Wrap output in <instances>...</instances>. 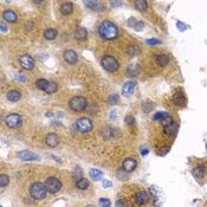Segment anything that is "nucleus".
<instances>
[{"instance_id": "obj_1", "label": "nucleus", "mask_w": 207, "mask_h": 207, "mask_svg": "<svg viewBox=\"0 0 207 207\" xmlns=\"http://www.w3.org/2000/svg\"><path fill=\"white\" fill-rule=\"evenodd\" d=\"M98 32L102 38H104L107 40H112L118 36V28L111 21L104 20L101 23V25L98 27Z\"/></svg>"}, {"instance_id": "obj_2", "label": "nucleus", "mask_w": 207, "mask_h": 207, "mask_svg": "<svg viewBox=\"0 0 207 207\" xmlns=\"http://www.w3.org/2000/svg\"><path fill=\"white\" fill-rule=\"evenodd\" d=\"M46 192H48V189H46L45 185H43L41 182H34L30 187V194L36 200L44 199L46 197Z\"/></svg>"}, {"instance_id": "obj_3", "label": "nucleus", "mask_w": 207, "mask_h": 207, "mask_svg": "<svg viewBox=\"0 0 207 207\" xmlns=\"http://www.w3.org/2000/svg\"><path fill=\"white\" fill-rule=\"evenodd\" d=\"M86 99L82 96H75V97H72L70 99V103H69V106L71 108V110L73 111H83L85 110L86 108Z\"/></svg>"}, {"instance_id": "obj_4", "label": "nucleus", "mask_w": 207, "mask_h": 207, "mask_svg": "<svg viewBox=\"0 0 207 207\" xmlns=\"http://www.w3.org/2000/svg\"><path fill=\"white\" fill-rule=\"evenodd\" d=\"M101 64L102 66L107 71L109 72H114L118 69V62L116 61V59L112 57V56H104L102 58V61H101Z\"/></svg>"}, {"instance_id": "obj_5", "label": "nucleus", "mask_w": 207, "mask_h": 207, "mask_svg": "<svg viewBox=\"0 0 207 207\" xmlns=\"http://www.w3.org/2000/svg\"><path fill=\"white\" fill-rule=\"evenodd\" d=\"M45 187H46L48 192H50V193H52V194H56V193H58V192L61 190L62 182L59 181L57 177L50 176V177H48L46 181H45Z\"/></svg>"}, {"instance_id": "obj_6", "label": "nucleus", "mask_w": 207, "mask_h": 207, "mask_svg": "<svg viewBox=\"0 0 207 207\" xmlns=\"http://www.w3.org/2000/svg\"><path fill=\"white\" fill-rule=\"evenodd\" d=\"M76 127L77 129L81 131V132H89V131H91L92 130V122L90 118H88V117H82L79 118V120L76 122Z\"/></svg>"}, {"instance_id": "obj_7", "label": "nucleus", "mask_w": 207, "mask_h": 207, "mask_svg": "<svg viewBox=\"0 0 207 207\" xmlns=\"http://www.w3.org/2000/svg\"><path fill=\"white\" fill-rule=\"evenodd\" d=\"M173 102L174 104L180 107V108H184L186 107L187 104V98H186V95L182 90H176L175 94L173 95Z\"/></svg>"}, {"instance_id": "obj_8", "label": "nucleus", "mask_w": 207, "mask_h": 207, "mask_svg": "<svg viewBox=\"0 0 207 207\" xmlns=\"http://www.w3.org/2000/svg\"><path fill=\"white\" fill-rule=\"evenodd\" d=\"M6 126L10 128H18L21 124V117L18 114H10L5 118Z\"/></svg>"}, {"instance_id": "obj_9", "label": "nucleus", "mask_w": 207, "mask_h": 207, "mask_svg": "<svg viewBox=\"0 0 207 207\" xmlns=\"http://www.w3.org/2000/svg\"><path fill=\"white\" fill-rule=\"evenodd\" d=\"M19 63H20V65H21L24 69L31 70V69H33V66H34V59H33L31 56H28V55H23V56H20V58H19Z\"/></svg>"}, {"instance_id": "obj_10", "label": "nucleus", "mask_w": 207, "mask_h": 207, "mask_svg": "<svg viewBox=\"0 0 207 207\" xmlns=\"http://www.w3.org/2000/svg\"><path fill=\"white\" fill-rule=\"evenodd\" d=\"M18 157L23 161H37L39 160V156L30 150H21L18 153Z\"/></svg>"}, {"instance_id": "obj_11", "label": "nucleus", "mask_w": 207, "mask_h": 207, "mask_svg": "<svg viewBox=\"0 0 207 207\" xmlns=\"http://www.w3.org/2000/svg\"><path fill=\"white\" fill-rule=\"evenodd\" d=\"M136 167H137V162H136L135 159L128 157V159H126V160L123 161V169H124L126 172H128V173L132 172Z\"/></svg>"}, {"instance_id": "obj_12", "label": "nucleus", "mask_w": 207, "mask_h": 207, "mask_svg": "<svg viewBox=\"0 0 207 207\" xmlns=\"http://www.w3.org/2000/svg\"><path fill=\"white\" fill-rule=\"evenodd\" d=\"M148 200H149V197H148V194L146 193L144 190H140V192H137L136 195H135V202H136L139 206H142V205L147 204Z\"/></svg>"}, {"instance_id": "obj_13", "label": "nucleus", "mask_w": 207, "mask_h": 207, "mask_svg": "<svg viewBox=\"0 0 207 207\" xmlns=\"http://www.w3.org/2000/svg\"><path fill=\"white\" fill-rule=\"evenodd\" d=\"M64 59L69 63V64H75L76 62H77V59H78V57H77V53L73 51V50H66L65 52H64Z\"/></svg>"}, {"instance_id": "obj_14", "label": "nucleus", "mask_w": 207, "mask_h": 207, "mask_svg": "<svg viewBox=\"0 0 207 207\" xmlns=\"http://www.w3.org/2000/svg\"><path fill=\"white\" fill-rule=\"evenodd\" d=\"M134 89H135V83L134 82H127L122 88V95L124 97L131 96V94L134 92Z\"/></svg>"}, {"instance_id": "obj_15", "label": "nucleus", "mask_w": 207, "mask_h": 207, "mask_svg": "<svg viewBox=\"0 0 207 207\" xmlns=\"http://www.w3.org/2000/svg\"><path fill=\"white\" fill-rule=\"evenodd\" d=\"M45 142H46V144H48L49 147L55 148V147H57L58 143H59V137H58L57 134H55V132H51V134H49V135L46 136Z\"/></svg>"}, {"instance_id": "obj_16", "label": "nucleus", "mask_w": 207, "mask_h": 207, "mask_svg": "<svg viewBox=\"0 0 207 207\" xmlns=\"http://www.w3.org/2000/svg\"><path fill=\"white\" fill-rule=\"evenodd\" d=\"M205 173H206V167L204 165H199L197 167L193 168V170H192V174H193V176L195 177V179H201V177L205 176Z\"/></svg>"}, {"instance_id": "obj_17", "label": "nucleus", "mask_w": 207, "mask_h": 207, "mask_svg": "<svg viewBox=\"0 0 207 207\" xmlns=\"http://www.w3.org/2000/svg\"><path fill=\"white\" fill-rule=\"evenodd\" d=\"M3 18H4L6 21H8V23H16L17 19H18L17 14L14 13L12 10H6V11H4V13H3Z\"/></svg>"}, {"instance_id": "obj_18", "label": "nucleus", "mask_w": 207, "mask_h": 207, "mask_svg": "<svg viewBox=\"0 0 207 207\" xmlns=\"http://www.w3.org/2000/svg\"><path fill=\"white\" fill-rule=\"evenodd\" d=\"M156 63L162 66V68H165L169 64V56L166 55V53H160L156 56Z\"/></svg>"}, {"instance_id": "obj_19", "label": "nucleus", "mask_w": 207, "mask_h": 207, "mask_svg": "<svg viewBox=\"0 0 207 207\" xmlns=\"http://www.w3.org/2000/svg\"><path fill=\"white\" fill-rule=\"evenodd\" d=\"M88 37V31L85 30V27H78L76 30V33H75V38L77 40H85Z\"/></svg>"}, {"instance_id": "obj_20", "label": "nucleus", "mask_w": 207, "mask_h": 207, "mask_svg": "<svg viewBox=\"0 0 207 207\" xmlns=\"http://www.w3.org/2000/svg\"><path fill=\"white\" fill-rule=\"evenodd\" d=\"M6 97H7V99H8V101H11V102H17V101H19V99H20L21 94H20L18 90H11V91H8V92H7Z\"/></svg>"}, {"instance_id": "obj_21", "label": "nucleus", "mask_w": 207, "mask_h": 207, "mask_svg": "<svg viewBox=\"0 0 207 207\" xmlns=\"http://www.w3.org/2000/svg\"><path fill=\"white\" fill-rule=\"evenodd\" d=\"M170 115L169 112L167 111H159V112H155L153 115V120L154 121H159V122H162L164 120H166V118H168Z\"/></svg>"}, {"instance_id": "obj_22", "label": "nucleus", "mask_w": 207, "mask_h": 207, "mask_svg": "<svg viewBox=\"0 0 207 207\" xmlns=\"http://www.w3.org/2000/svg\"><path fill=\"white\" fill-rule=\"evenodd\" d=\"M89 175H90L95 181H99V180L102 179V177H103V173H102L101 170H98V169H94V168L89 170Z\"/></svg>"}, {"instance_id": "obj_23", "label": "nucleus", "mask_w": 207, "mask_h": 207, "mask_svg": "<svg viewBox=\"0 0 207 207\" xmlns=\"http://www.w3.org/2000/svg\"><path fill=\"white\" fill-rule=\"evenodd\" d=\"M85 6L89 10H92V11H98V10L104 8V7H102V5L98 1H85Z\"/></svg>"}, {"instance_id": "obj_24", "label": "nucleus", "mask_w": 207, "mask_h": 207, "mask_svg": "<svg viewBox=\"0 0 207 207\" xmlns=\"http://www.w3.org/2000/svg\"><path fill=\"white\" fill-rule=\"evenodd\" d=\"M134 6L139 11H146L148 8V3L144 1V0H135V1H134Z\"/></svg>"}, {"instance_id": "obj_25", "label": "nucleus", "mask_w": 207, "mask_h": 207, "mask_svg": "<svg viewBox=\"0 0 207 207\" xmlns=\"http://www.w3.org/2000/svg\"><path fill=\"white\" fill-rule=\"evenodd\" d=\"M61 11H62L63 14L68 16V14L72 13V11H73V5H72L71 3H65V4H63V5L61 6Z\"/></svg>"}, {"instance_id": "obj_26", "label": "nucleus", "mask_w": 207, "mask_h": 207, "mask_svg": "<svg viewBox=\"0 0 207 207\" xmlns=\"http://www.w3.org/2000/svg\"><path fill=\"white\" fill-rule=\"evenodd\" d=\"M57 31L55 28H48L45 32H44V37H45V39H48V40H52V39H55L56 37H57Z\"/></svg>"}, {"instance_id": "obj_27", "label": "nucleus", "mask_w": 207, "mask_h": 207, "mask_svg": "<svg viewBox=\"0 0 207 207\" xmlns=\"http://www.w3.org/2000/svg\"><path fill=\"white\" fill-rule=\"evenodd\" d=\"M137 72H139V66H137V64H130V65L128 66V70H127L128 76L134 77V76L137 75Z\"/></svg>"}, {"instance_id": "obj_28", "label": "nucleus", "mask_w": 207, "mask_h": 207, "mask_svg": "<svg viewBox=\"0 0 207 207\" xmlns=\"http://www.w3.org/2000/svg\"><path fill=\"white\" fill-rule=\"evenodd\" d=\"M128 55L131 56V57H134V56H139L140 52H141V49L137 46V45H131L128 48Z\"/></svg>"}, {"instance_id": "obj_29", "label": "nucleus", "mask_w": 207, "mask_h": 207, "mask_svg": "<svg viewBox=\"0 0 207 207\" xmlns=\"http://www.w3.org/2000/svg\"><path fill=\"white\" fill-rule=\"evenodd\" d=\"M49 81H46V79H43V78H40V79H38L37 82H36V86L39 89V90H43V91H45V89H46V86L49 85Z\"/></svg>"}, {"instance_id": "obj_30", "label": "nucleus", "mask_w": 207, "mask_h": 207, "mask_svg": "<svg viewBox=\"0 0 207 207\" xmlns=\"http://www.w3.org/2000/svg\"><path fill=\"white\" fill-rule=\"evenodd\" d=\"M76 185H77V188H79V189H86L89 187V181L85 177H79Z\"/></svg>"}, {"instance_id": "obj_31", "label": "nucleus", "mask_w": 207, "mask_h": 207, "mask_svg": "<svg viewBox=\"0 0 207 207\" xmlns=\"http://www.w3.org/2000/svg\"><path fill=\"white\" fill-rule=\"evenodd\" d=\"M8 184H10V177H8V175L1 174V176H0V187L4 188V187H6Z\"/></svg>"}, {"instance_id": "obj_32", "label": "nucleus", "mask_w": 207, "mask_h": 207, "mask_svg": "<svg viewBox=\"0 0 207 207\" xmlns=\"http://www.w3.org/2000/svg\"><path fill=\"white\" fill-rule=\"evenodd\" d=\"M116 176H117V179H120V180H126L128 177V172H126L123 168H121V169L117 170Z\"/></svg>"}, {"instance_id": "obj_33", "label": "nucleus", "mask_w": 207, "mask_h": 207, "mask_svg": "<svg viewBox=\"0 0 207 207\" xmlns=\"http://www.w3.org/2000/svg\"><path fill=\"white\" fill-rule=\"evenodd\" d=\"M56 90H57V84L53 83V82H50L49 85L45 89V92L46 94H53V92H56Z\"/></svg>"}, {"instance_id": "obj_34", "label": "nucleus", "mask_w": 207, "mask_h": 207, "mask_svg": "<svg viewBox=\"0 0 207 207\" xmlns=\"http://www.w3.org/2000/svg\"><path fill=\"white\" fill-rule=\"evenodd\" d=\"M118 101H120V97H118V95H116V94L109 96V98H108V103H109V104H111V106L117 104Z\"/></svg>"}, {"instance_id": "obj_35", "label": "nucleus", "mask_w": 207, "mask_h": 207, "mask_svg": "<svg viewBox=\"0 0 207 207\" xmlns=\"http://www.w3.org/2000/svg\"><path fill=\"white\" fill-rule=\"evenodd\" d=\"M146 44H147V45H150V46H155V45L161 44V40L160 39H155V38H150V39H147L146 40Z\"/></svg>"}, {"instance_id": "obj_36", "label": "nucleus", "mask_w": 207, "mask_h": 207, "mask_svg": "<svg viewBox=\"0 0 207 207\" xmlns=\"http://www.w3.org/2000/svg\"><path fill=\"white\" fill-rule=\"evenodd\" d=\"M112 131H114V130H112L111 128H104V129L102 130V134L104 135L106 139H109V137L112 136Z\"/></svg>"}, {"instance_id": "obj_37", "label": "nucleus", "mask_w": 207, "mask_h": 207, "mask_svg": "<svg viewBox=\"0 0 207 207\" xmlns=\"http://www.w3.org/2000/svg\"><path fill=\"white\" fill-rule=\"evenodd\" d=\"M149 192H150V194L153 195V198L156 200L157 199V194H159V189L156 186H150L149 187Z\"/></svg>"}, {"instance_id": "obj_38", "label": "nucleus", "mask_w": 207, "mask_h": 207, "mask_svg": "<svg viewBox=\"0 0 207 207\" xmlns=\"http://www.w3.org/2000/svg\"><path fill=\"white\" fill-rule=\"evenodd\" d=\"M99 205L102 206V207H110V205H111V202H110V200L109 199H106V198H102V199H99Z\"/></svg>"}, {"instance_id": "obj_39", "label": "nucleus", "mask_w": 207, "mask_h": 207, "mask_svg": "<svg viewBox=\"0 0 207 207\" xmlns=\"http://www.w3.org/2000/svg\"><path fill=\"white\" fill-rule=\"evenodd\" d=\"M115 207H128V202L124 199H118L115 204Z\"/></svg>"}, {"instance_id": "obj_40", "label": "nucleus", "mask_w": 207, "mask_h": 207, "mask_svg": "<svg viewBox=\"0 0 207 207\" xmlns=\"http://www.w3.org/2000/svg\"><path fill=\"white\" fill-rule=\"evenodd\" d=\"M176 26H177V28H179V31H186L187 28H189V26L186 25V24H184L182 21H177V23H176Z\"/></svg>"}, {"instance_id": "obj_41", "label": "nucleus", "mask_w": 207, "mask_h": 207, "mask_svg": "<svg viewBox=\"0 0 207 207\" xmlns=\"http://www.w3.org/2000/svg\"><path fill=\"white\" fill-rule=\"evenodd\" d=\"M124 122H126L128 126H131V124L135 123V118L132 117V116H130V115H128V116H126V118H124Z\"/></svg>"}, {"instance_id": "obj_42", "label": "nucleus", "mask_w": 207, "mask_h": 207, "mask_svg": "<svg viewBox=\"0 0 207 207\" xmlns=\"http://www.w3.org/2000/svg\"><path fill=\"white\" fill-rule=\"evenodd\" d=\"M143 26H144V24H143L142 21H137V23L135 24V26L132 27V28H134L135 31H142V30H143Z\"/></svg>"}, {"instance_id": "obj_43", "label": "nucleus", "mask_w": 207, "mask_h": 207, "mask_svg": "<svg viewBox=\"0 0 207 207\" xmlns=\"http://www.w3.org/2000/svg\"><path fill=\"white\" fill-rule=\"evenodd\" d=\"M136 23H137V20H136V19L134 18V17H131V18H129V20H128V25H129L130 27H134Z\"/></svg>"}, {"instance_id": "obj_44", "label": "nucleus", "mask_w": 207, "mask_h": 207, "mask_svg": "<svg viewBox=\"0 0 207 207\" xmlns=\"http://www.w3.org/2000/svg\"><path fill=\"white\" fill-rule=\"evenodd\" d=\"M111 186H112V182L108 180H103V188H110Z\"/></svg>"}, {"instance_id": "obj_45", "label": "nucleus", "mask_w": 207, "mask_h": 207, "mask_svg": "<svg viewBox=\"0 0 207 207\" xmlns=\"http://www.w3.org/2000/svg\"><path fill=\"white\" fill-rule=\"evenodd\" d=\"M24 27H25V30H26V31H30V30H31V28L33 27V23H31V21H28V23H25Z\"/></svg>"}, {"instance_id": "obj_46", "label": "nucleus", "mask_w": 207, "mask_h": 207, "mask_svg": "<svg viewBox=\"0 0 207 207\" xmlns=\"http://www.w3.org/2000/svg\"><path fill=\"white\" fill-rule=\"evenodd\" d=\"M169 152V147H165V148H162V152H160L159 154L160 155H165V154H167Z\"/></svg>"}, {"instance_id": "obj_47", "label": "nucleus", "mask_w": 207, "mask_h": 207, "mask_svg": "<svg viewBox=\"0 0 207 207\" xmlns=\"http://www.w3.org/2000/svg\"><path fill=\"white\" fill-rule=\"evenodd\" d=\"M110 5H111V6H116V7H118V6H122V3H121V1H111Z\"/></svg>"}, {"instance_id": "obj_48", "label": "nucleus", "mask_w": 207, "mask_h": 207, "mask_svg": "<svg viewBox=\"0 0 207 207\" xmlns=\"http://www.w3.org/2000/svg\"><path fill=\"white\" fill-rule=\"evenodd\" d=\"M0 27H1V32H6L7 31V27L4 23H0Z\"/></svg>"}, {"instance_id": "obj_49", "label": "nucleus", "mask_w": 207, "mask_h": 207, "mask_svg": "<svg viewBox=\"0 0 207 207\" xmlns=\"http://www.w3.org/2000/svg\"><path fill=\"white\" fill-rule=\"evenodd\" d=\"M147 153H148V150H147V149H143L141 154H142V155H147Z\"/></svg>"}, {"instance_id": "obj_50", "label": "nucleus", "mask_w": 207, "mask_h": 207, "mask_svg": "<svg viewBox=\"0 0 207 207\" xmlns=\"http://www.w3.org/2000/svg\"><path fill=\"white\" fill-rule=\"evenodd\" d=\"M86 207H95V206H92V205H88Z\"/></svg>"}, {"instance_id": "obj_51", "label": "nucleus", "mask_w": 207, "mask_h": 207, "mask_svg": "<svg viewBox=\"0 0 207 207\" xmlns=\"http://www.w3.org/2000/svg\"><path fill=\"white\" fill-rule=\"evenodd\" d=\"M206 148H207V143H206Z\"/></svg>"}]
</instances>
